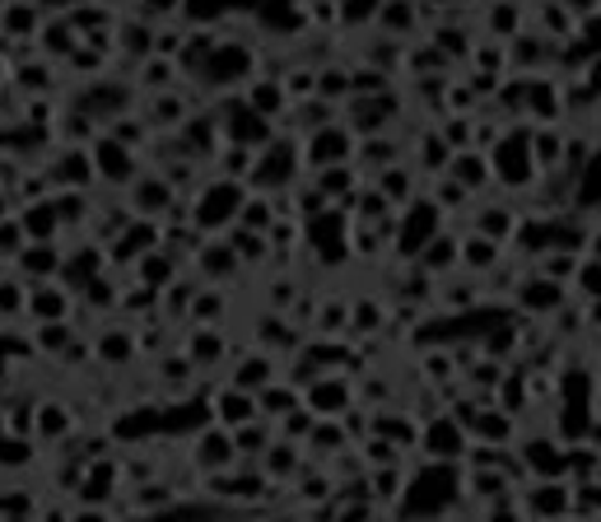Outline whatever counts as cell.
<instances>
[{
	"label": "cell",
	"instance_id": "cell-1",
	"mask_svg": "<svg viewBox=\"0 0 601 522\" xmlns=\"http://www.w3.org/2000/svg\"><path fill=\"white\" fill-rule=\"evenodd\" d=\"M238 206H243V191L234 187V182H215L205 191V201H201V210H197V224H205V229H215V224H224L229 215H238Z\"/></svg>",
	"mask_w": 601,
	"mask_h": 522
},
{
	"label": "cell",
	"instance_id": "cell-2",
	"mask_svg": "<svg viewBox=\"0 0 601 522\" xmlns=\"http://www.w3.org/2000/svg\"><path fill=\"white\" fill-rule=\"evenodd\" d=\"M93 159H99V173H108V178H118V182L131 178V154L118 141H103L99 149H93Z\"/></svg>",
	"mask_w": 601,
	"mask_h": 522
},
{
	"label": "cell",
	"instance_id": "cell-3",
	"mask_svg": "<svg viewBox=\"0 0 601 522\" xmlns=\"http://www.w3.org/2000/svg\"><path fill=\"white\" fill-rule=\"evenodd\" d=\"M215 415H220L224 424H252V397H247L243 388L220 392V397H215Z\"/></svg>",
	"mask_w": 601,
	"mask_h": 522
},
{
	"label": "cell",
	"instance_id": "cell-4",
	"mask_svg": "<svg viewBox=\"0 0 601 522\" xmlns=\"http://www.w3.org/2000/svg\"><path fill=\"white\" fill-rule=\"evenodd\" d=\"M52 229H56V210H52V206H33L29 215H24V234H29V238H43V243H47Z\"/></svg>",
	"mask_w": 601,
	"mask_h": 522
},
{
	"label": "cell",
	"instance_id": "cell-5",
	"mask_svg": "<svg viewBox=\"0 0 601 522\" xmlns=\"http://www.w3.org/2000/svg\"><path fill=\"white\" fill-rule=\"evenodd\" d=\"M201 462H205V467H220V462H229V457H234V448H229V438L224 434H201Z\"/></svg>",
	"mask_w": 601,
	"mask_h": 522
},
{
	"label": "cell",
	"instance_id": "cell-6",
	"mask_svg": "<svg viewBox=\"0 0 601 522\" xmlns=\"http://www.w3.org/2000/svg\"><path fill=\"white\" fill-rule=\"evenodd\" d=\"M29 308H33L37 318H52V322H56V318L66 313V299L56 295V289H43V295H33V299H29Z\"/></svg>",
	"mask_w": 601,
	"mask_h": 522
},
{
	"label": "cell",
	"instance_id": "cell-7",
	"mask_svg": "<svg viewBox=\"0 0 601 522\" xmlns=\"http://www.w3.org/2000/svg\"><path fill=\"white\" fill-rule=\"evenodd\" d=\"M56 266H62V262H56V253H52L47 243L43 247H29V253H24V270H29V276H33V270H37V276H52Z\"/></svg>",
	"mask_w": 601,
	"mask_h": 522
},
{
	"label": "cell",
	"instance_id": "cell-8",
	"mask_svg": "<svg viewBox=\"0 0 601 522\" xmlns=\"http://www.w3.org/2000/svg\"><path fill=\"white\" fill-rule=\"evenodd\" d=\"M135 206H141V210H164L168 206V187L164 182L141 187V191H135Z\"/></svg>",
	"mask_w": 601,
	"mask_h": 522
},
{
	"label": "cell",
	"instance_id": "cell-9",
	"mask_svg": "<svg viewBox=\"0 0 601 522\" xmlns=\"http://www.w3.org/2000/svg\"><path fill=\"white\" fill-rule=\"evenodd\" d=\"M154 424H159V415H154V411H141V415H131V420L118 424V438H135L141 430H154Z\"/></svg>",
	"mask_w": 601,
	"mask_h": 522
},
{
	"label": "cell",
	"instance_id": "cell-10",
	"mask_svg": "<svg viewBox=\"0 0 601 522\" xmlns=\"http://www.w3.org/2000/svg\"><path fill=\"white\" fill-rule=\"evenodd\" d=\"M266 378H270V374H266V359H261V364H257V359H247V364H243V374H238V388H257V382L266 388Z\"/></svg>",
	"mask_w": 601,
	"mask_h": 522
},
{
	"label": "cell",
	"instance_id": "cell-11",
	"mask_svg": "<svg viewBox=\"0 0 601 522\" xmlns=\"http://www.w3.org/2000/svg\"><path fill=\"white\" fill-rule=\"evenodd\" d=\"M313 401H318V411H341V401H345V392H341V388H322V392H318Z\"/></svg>",
	"mask_w": 601,
	"mask_h": 522
},
{
	"label": "cell",
	"instance_id": "cell-12",
	"mask_svg": "<svg viewBox=\"0 0 601 522\" xmlns=\"http://www.w3.org/2000/svg\"><path fill=\"white\" fill-rule=\"evenodd\" d=\"M43 345H52V351H56V345H66V326L62 322H47L43 326Z\"/></svg>",
	"mask_w": 601,
	"mask_h": 522
},
{
	"label": "cell",
	"instance_id": "cell-13",
	"mask_svg": "<svg viewBox=\"0 0 601 522\" xmlns=\"http://www.w3.org/2000/svg\"><path fill=\"white\" fill-rule=\"evenodd\" d=\"M532 295H536V299H532L536 308H550V303H559V295H555V285H536V289H532Z\"/></svg>",
	"mask_w": 601,
	"mask_h": 522
},
{
	"label": "cell",
	"instance_id": "cell-14",
	"mask_svg": "<svg viewBox=\"0 0 601 522\" xmlns=\"http://www.w3.org/2000/svg\"><path fill=\"white\" fill-rule=\"evenodd\" d=\"M103 355H108V359H112V355L126 359V341H122V336H108V341H103Z\"/></svg>",
	"mask_w": 601,
	"mask_h": 522
},
{
	"label": "cell",
	"instance_id": "cell-15",
	"mask_svg": "<svg viewBox=\"0 0 601 522\" xmlns=\"http://www.w3.org/2000/svg\"><path fill=\"white\" fill-rule=\"evenodd\" d=\"M62 424H66V415H62V411H47V415H43V434H56V430H62Z\"/></svg>",
	"mask_w": 601,
	"mask_h": 522
},
{
	"label": "cell",
	"instance_id": "cell-16",
	"mask_svg": "<svg viewBox=\"0 0 601 522\" xmlns=\"http://www.w3.org/2000/svg\"><path fill=\"white\" fill-rule=\"evenodd\" d=\"M266 215H270L266 206H247V224H252V229H261V224H266Z\"/></svg>",
	"mask_w": 601,
	"mask_h": 522
},
{
	"label": "cell",
	"instance_id": "cell-17",
	"mask_svg": "<svg viewBox=\"0 0 601 522\" xmlns=\"http://www.w3.org/2000/svg\"><path fill=\"white\" fill-rule=\"evenodd\" d=\"M5 24H10L14 33H19V29H29V10H10V14H5Z\"/></svg>",
	"mask_w": 601,
	"mask_h": 522
},
{
	"label": "cell",
	"instance_id": "cell-18",
	"mask_svg": "<svg viewBox=\"0 0 601 522\" xmlns=\"http://www.w3.org/2000/svg\"><path fill=\"white\" fill-rule=\"evenodd\" d=\"M149 10H178V0H145Z\"/></svg>",
	"mask_w": 601,
	"mask_h": 522
}]
</instances>
